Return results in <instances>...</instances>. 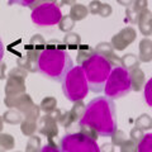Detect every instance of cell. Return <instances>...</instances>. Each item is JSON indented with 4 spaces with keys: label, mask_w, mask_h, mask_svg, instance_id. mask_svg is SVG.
I'll list each match as a JSON object with an SVG mask.
<instances>
[{
    "label": "cell",
    "mask_w": 152,
    "mask_h": 152,
    "mask_svg": "<svg viewBox=\"0 0 152 152\" xmlns=\"http://www.w3.org/2000/svg\"><path fill=\"white\" fill-rule=\"evenodd\" d=\"M136 127L141 128L142 131H148L152 128V118L148 114H141L134 122Z\"/></svg>",
    "instance_id": "cell-23"
},
{
    "label": "cell",
    "mask_w": 152,
    "mask_h": 152,
    "mask_svg": "<svg viewBox=\"0 0 152 152\" xmlns=\"http://www.w3.org/2000/svg\"><path fill=\"white\" fill-rule=\"evenodd\" d=\"M132 90L131 86V76L129 70L123 67L122 65L113 67L110 74H109L105 86H104V93L105 96L113 99H121Z\"/></svg>",
    "instance_id": "cell-5"
},
{
    "label": "cell",
    "mask_w": 152,
    "mask_h": 152,
    "mask_svg": "<svg viewBox=\"0 0 152 152\" xmlns=\"http://www.w3.org/2000/svg\"><path fill=\"white\" fill-rule=\"evenodd\" d=\"M100 7H102V3L99 1V0H91L90 4H89L88 10H89V13H91V14H98L99 10H100Z\"/></svg>",
    "instance_id": "cell-40"
},
{
    "label": "cell",
    "mask_w": 152,
    "mask_h": 152,
    "mask_svg": "<svg viewBox=\"0 0 152 152\" xmlns=\"http://www.w3.org/2000/svg\"><path fill=\"white\" fill-rule=\"evenodd\" d=\"M37 0H8L9 5H20V7H34Z\"/></svg>",
    "instance_id": "cell-36"
},
{
    "label": "cell",
    "mask_w": 152,
    "mask_h": 152,
    "mask_svg": "<svg viewBox=\"0 0 152 152\" xmlns=\"http://www.w3.org/2000/svg\"><path fill=\"white\" fill-rule=\"evenodd\" d=\"M37 122L38 121H32V119H27V118H24L20 123V131H22L23 134L28 136V137L34 134V132L38 129Z\"/></svg>",
    "instance_id": "cell-20"
},
{
    "label": "cell",
    "mask_w": 152,
    "mask_h": 152,
    "mask_svg": "<svg viewBox=\"0 0 152 152\" xmlns=\"http://www.w3.org/2000/svg\"><path fill=\"white\" fill-rule=\"evenodd\" d=\"M138 152H152V133H147L137 143Z\"/></svg>",
    "instance_id": "cell-22"
},
{
    "label": "cell",
    "mask_w": 152,
    "mask_h": 152,
    "mask_svg": "<svg viewBox=\"0 0 152 152\" xmlns=\"http://www.w3.org/2000/svg\"><path fill=\"white\" fill-rule=\"evenodd\" d=\"M113 147H114V145L113 143H105V145H103L102 146V151H114V148H113Z\"/></svg>",
    "instance_id": "cell-42"
},
{
    "label": "cell",
    "mask_w": 152,
    "mask_h": 152,
    "mask_svg": "<svg viewBox=\"0 0 152 152\" xmlns=\"http://www.w3.org/2000/svg\"><path fill=\"white\" fill-rule=\"evenodd\" d=\"M138 12H136L134 9H133L132 5L127 7V10H126V19L128 23H131V24H137V22H138Z\"/></svg>",
    "instance_id": "cell-32"
},
{
    "label": "cell",
    "mask_w": 152,
    "mask_h": 152,
    "mask_svg": "<svg viewBox=\"0 0 152 152\" xmlns=\"http://www.w3.org/2000/svg\"><path fill=\"white\" fill-rule=\"evenodd\" d=\"M4 103L9 108H15L18 110H20L27 119H32V121L39 119V115H41L39 107L33 103L32 98L26 93L15 95V96H5Z\"/></svg>",
    "instance_id": "cell-8"
},
{
    "label": "cell",
    "mask_w": 152,
    "mask_h": 152,
    "mask_svg": "<svg viewBox=\"0 0 152 152\" xmlns=\"http://www.w3.org/2000/svg\"><path fill=\"white\" fill-rule=\"evenodd\" d=\"M112 13H113V9L112 7L109 5V4H102V7H100V10H99V15L103 17V18H108L109 15H112Z\"/></svg>",
    "instance_id": "cell-39"
},
{
    "label": "cell",
    "mask_w": 152,
    "mask_h": 152,
    "mask_svg": "<svg viewBox=\"0 0 152 152\" xmlns=\"http://www.w3.org/2000/svg\"><path fill=\"white\" fill-rule=\"evenodd\" d=\"M80 36L77 33H74V32H67L66 33V36L64 37V43L69 47H76L80 45Z\"/></svg>",
    "instance_id": "cell-30"
},
{
    "label": "cell",
    "mask_w": 152,
    "mask_h": 152,
    "mask_svg": "<svg viewBox=\"0 0 152 152\" xmlns=\"http://www.w3.org/2000/svg\"><path fill=\"white\" fill-rule=\"evenodd\" d=\"M129 76H131V86L133 91H141L142 88H145L146 84V77L145 72L141 69L136 67L129 70Z\"/></svg>",
    "instance_id": "cell-17"
},
{
    "label": "cell",
    "mask_w": 152,
    "mask_h": 152,
    "mask_svg": "<svg viewBox=\"0 0 152 152\" xmlns=\"http://www.w3.org/2000/svg\"><path fill=\"white\" fill-rule=\"evenodd\" d=\"M145 100L147 105L152 108V77L145 84Z\"/></svg>",
    "instance_id": "cell-33"
},
{
    "label": "cell",
    "mask_w": 152,
    "mask_h": 152,
    "mask_svg": "<svg viewBox=\"0 0 152 152\" xmlns=\"http://www.w3.org/2000/svg\"><path fill=\"white\" fill-rule=\"evenodd\" d=\"M26 77H27V71L24 69L18 66V67L10 70L5 85L7 96H15V95L26 93Z\"/></svg>",
    "instance_id": "cell-9"
},
{
    "label": "cell",
    "mask_w": 152,
    "mask_h": 152,
    "mask_svg": "<svg viewBox=\"0 0 152 152\" xmlns=\"http://www.w3.org/2000/svg\"><path fill=\"white\" fill-rule=\"evenodd\" d=\"M129 136H131V138L136 142V143H138V142L142 140V137H143L145 134H143V131H142L141 128L134 127V128H132V129H131Z\"/></svg>",
    "instance_id": "cell-37"
},
{
    "label": "cell",
    "mask_w": 152,
    "mask_h": 152,
    "mask_svg": "<svg viewBox=\"0 0 152 152\" xmlns=\"http://www.w3.org/2000/svg\"><path fill=\"white\" fill-rule=\"evenodd\" d=\"M151 36H152V34H151Z\"/></svg>",
    "instance_id": "cell-46"
},
{
    "label": "cell",
    "mask_w": 152,
    "mask_h": 152,
    "mask_svg": "<svg viewBox=\"0 0 152 152\" xmlns=\"http://www.w3.org/2000/svg\"><path fill=\"white\" fill-rule=\"evenodd\" d=\"M62 18L61 8L57 3L45 1L33 8L31 19L38 27H51L58 24L60 19Z\"/></svg>",
    "instance_id": "cell-6"
},
{
    "label": "cell",
    "mask_w": 152,
    "mask_h": 152,
    "mask_svg": "<svg viewBox=\"0 0 152 152\" xmlns=\"http://www.w3.org/2000/svg\"><path fill=\"white\" fill-rule=\"evenodd\" d=\"M84 110H85V104L83 103V100L74 102V107L71 108L70 112H67V119H66V123L64 126L66 129L70 128L74 123L80 121V118H81L83 114H84Z\"/></svg>",
    "instance_id": "cell-14"
},
{
    "label": "cell",
    "mask_w": 152,
    "mask_h": 152,
    "mask_svg": "<svg viewBox=\"0 0 152 152\" xmlns=\"http://www.w3.org/2000/svg\"><path fill=\"white\" fill-rule=\"evenodd\" d=\"M95 51H93L91 48H89V47L84 46V47H80L79 48V52H77V57H76V61H77L79 66H81L85 61H86L90 56L94 53Z\"/></svg>",
    "instance_id": "cell-28"
},
{
    "label": "cell",
    "mask_w": 152,
    "mask_h": 152,
    "mask_svg": "<svg viewBox=\"0 0 152 152\" xmlns=\"http://www.w3.org/2000/svg\"><path fill=\"white\" fill-rule=\"evenodd\" d=\"M138 60L140 62H151L152 61V41L150 38H143L141 39L138 45Z\"/></svg>",
    "instance_id": "cell-16"
},
{
    "label": "cell",
    "mask_w": 152,
    "mask_h": 152,
    "mask_svg": "<svg viewBox=\"0 0 152 152\" xmlns=\"http://www.w3.org/2000/svg\"><path fill=\"white\" fill-rule=\"evenodd\" d=\"M38 53H39V51H36V50H32V48H31V51L28 50L26 56H23L17 60L18 66L22 69H24L26 71L37 72L38 71V64H37Z\"/></svg>",
    "instance_id": "cell-12"
},
{
    "label": "cell",
    "mask_w": 152,
    "mask_h": 152,
    "mask_svg": "<svg viewBox=\"0 0 152 152\" xmlns=\"http://www.w3.org/2000/svg\"><path fill=\"white\" fill-rule=\"evenodd\" d=\"M3 56H4V46H3L1 39H0V61L3 60Z\"/></svg>",
    "instance_id": "cell-44"
},
{
    "label": "cell",
    "mask_w": 152,
    "mask_h": 152,
    "mask_svg": "<svg viewBox=\"0 0 152 152\" xmlns=\"http://www.w3.org/2000/svg\"><path fill=\"white\" fill-rule=\"evenodd\" d=\"M80 132L96 140L99 136L110 137L117 129V112L113 99L96 96L85 105L83 117L79 121Z\"/></svg>",
    "instance_id": "cell-1"
},
{
    "label": "cell",
    "mask_w": 152,
    "mask_h": 152,
    "mask_svg": "<svg viewBox=\"0 0 152 152\" xmlns=\"http://www.w3.org/2000/svg\"><path fill=\"white\" fill-rule=\"evenodd\" d=\"M89 14V10L88 8L83 5V4H77L75 3L74 5H71V9H70V14L69 15L74 19L75 22H79V20H83V19H85L88 17Z\"/></svg>",
    "instance_id": "cell-19"
},
{
    "label": "cell",
    "mask_w": 152,
    "mask_h": 152,
    "mask_svg": "<svg viewBox=\"0 0 152 152\" xmlns=\"http://www.w3.org/2000/svg\"><path fill=\"white\" fill-rule=\"evenodd\" d=\"M57 107V100L53 98V96H46L43 100L41 102V105H39V109L42 112L45 113H51L52 110H55Z\"/></svg>",
    "instance_id": "cell-26"
},
{
    "label": "cell",
    "mask_w": 152,
    "mask_h": 152,
    "mask_svg": "<svg viewBox=\"0 0 152 152\" xmlns=\"http://www.w3.org/2000/svg\"><path fill=\"white\" fill-rule=\"evenodd\" d=\"M75 27V20L70 15H62V18L58 22V29L65 33L71 32Z\"/></svg>",
    "instance_id": "cell-24"
},
{
    "label": "cell",
    "mask_w": 152,
    "mask_h": 152,
    "mask_svg": "<svg viewBox=\"0 0 152 152\" xmlns=\"http://www.w3.org/2000/svg\"><path fill=\"white\" fill-rule=\"evenodd\" d=\"M61 84L64 95L70 102L84 100L89 93V84L81 66L71 67L64 76Z\"/></svg>",
    "instance_id": "cell-4"
},
{
    "label": "cell",
    "mask_w": 152,
    "mask_h": 152,
    "mask_svg": "<svg viewBox=\"0 0 152 152\" xmlns=\"http://www.w3.org/2000/svg\"><path fill=\"white\" fill-rule=\"evenodd\" d=\"M53 118V119L57 122V124H61V126H65L66 123V119H67V112L64 110V109H55V110H52L51 113H48Z\"/></svg>",
    "instance_id": "cell-29"
},
{
    "label": "cell",
    "mask_w": 152,
    "mask_h": 152,
    "mask_svg": "<svg viewBox=\"0 0 152 152\" xmlns=\"http://www.w3.org/2000/svg\"><path fill=\"white\" fill-rule=\"evenodd\" d=\"M4 128V121H3V117H0V132L3 131Z\"/></svg>",
    "instance_id": "cell-45"
},
{
    "label": "cell",
    "mask_w": 152,
    "mask_h": 152,
    "mask_svg": "<svg viewBox=\"0 0 152 152\" xmlns=\"http://www.w3.org/2000/svg\"><path fill=\"white\" fill-rule=\"evenodd\" d=\"M119 147H121V152H134V151H137V145L132 138H126L119 145Z\"/></svg>",
    "instance_id": "cell-31"
},
{
    "label": "cell",
    "mask_w": 152,
    "mask_h": 152,
    "mask_svg": "<svg viewBox=\"0 0 152 152\" xmlns=\"http://www.w3.org/2000/svg\"><path fill=\"white\" fill-rule=\"evenodd\" d=\"M42 142H41V137L32 134L29 136V140H28V143L26 147V151L27 152H37V151H41L42 148Z\"/></svg>",
    "instance_id": "cell-27"
},
{
    "label": "cell",
    "mask_w": 152,
    "mask_h": 152,
    "mask_svg": "<svg viewBox=\"0 0 152 152\" xmlns=\"http://www.w3.org/2000/svg\"><path fill=\"white\" fill-rule=\"evenodd\" d=\"M121 65L123 67H126L127 70H132V69H136L140 66V60L136 55L127 53L121 58Z\"/></svg>",
    "instance_id": "cell-21"
},
{
    "label": "cell",
    "mask_w": 152,
    "mask_h": 152,
    "mask_svg": "<svg viewBox=\"0 0 152 152\" xmlns=\"http://www.w3.org/2000/svg\"><path fill=\"white\" fill-rule=\"evenodd\" d=\"M0 147L3 150H13L15 147V140L12 134L0 132Z\"/></svg>",
    "instance_id": "cell-25"
},
{
    "label": "cell",
    "mask_w": 152,
    "mask_h": 152,
    "mask_svg": "<svg viewBox=\"0 0 152 152\" xmlns=\"http://www.w3.org/2000/svg\"><path fill=\"white\" fill-rule=\"evenodd\" d=\"M117 3L118 4H121V5H123V7H129V5H132V3H133V0H117Z\"/></svg>",
    "instance_id": "cell-43"
},
{
    "label": "cell",
    "mask_w": 152,
    "mask_h": 152,
    "mask_svg": "<svg viewBox=\"0 0 152 152\" xmlns=\"http://www.w3.org/2000/svg\"><path fill=\"white\" fill-rule=\"evenodd\" d=\"M23 119H24L23 113L15 108H10L3 114V121L8 124H20Z\"/></svg>",
    "instance_id": "cell-18"
},
{
    "label": "cell",
    "mask_w": 152,
    "mask_h": 152,
    "mask_svg": "<svg viewBox=\"0 0 152 152\" xmlns=\"http://www.w3.org/2000/svg\"><path fill=\"white\" fill-rule=\"evenodd\" d=\"M37 64L38 71L45 77L51 79L53 81H62L67 71L74 67L69 52L61 47L52 46L51 42L48 46L39 51Z\"/></svg>",
    "instance_id": "cell-2"
},
{
    "label": "cell",
    "mask_w": 152,
    "mask_h": 152,
    "mask_svg": "<svg viewBox=\"0 0 152 152\" xmlns=\"http://www.w3.org/2000/svg\"><path fill=\"white\" fill-rule=\"evenodd\" d=\"M147 5H148V4H147V0H133V3H132L133 9L138 13L147 9Z\"/></svg>",
    "instance_id": "cell-38"
},
{
    "label": "cell",
    "mask_w": 152,
    "mask_h": 152,
    "mask_svg": "<svg viewBox=\"0 0 152 152\" xmlns=\"http://www.w3.org/2000/svg\"><path fill=\"white\" fill-rule=\"evenodd\" d=\"M110 137H112V143L114 146H119L122 142L126 140V133L123 131H118V128H117L115 132H114Z\"/></svg>",
    "instance_id": "cell-34"
},
{
    "label": "cell",
    "mask_w": 152,
    "mask_h": 152,
    "mask_svg": "<svg viewBox=\"0 0 152 152\" xmlns=\"http://www.w3.org/2000/svg\"><path fill=\"white\" fill-rule=\"evenodd\" d=\"M95 52L105 57L109 62H110L112 66L113 65H117V66L121 65V58L117 57V55L114 53V48L112 47L110 43H108V42H102V43H99L96 47H95Z\"/></svg>",
    "instance_id": "cell-13"
},
{
    "label": "cell",
    "mask_w": 152,
    "mask_h": 152,
    "mask_svg": "<svg viewBox=\"0 0 152 152\" xmlns=\"http://www.w3.org/2000/svg\"><path fill=\"white\" fill-rule=\"evenodd\" d=\"M136 38H137V32L134 28L126 27L112 37L110 45L115 51H123L131 43H133L136 41Z\"/></svg>",
    "instance_id": "cell-10"
},
{
    "label": "cell",
    "mask_w": 152,
    "mask_h": 152,
    "mask_svg": "<svg viewBox=\"0 0 152 152\" xmlns=\"http://www.w3.org/2000/svg\"><path fill=\"white\" fill-rule=\"evenodd\" d=\"M5 70H7V65L1 62L0 61V80H3V79H5Z\"/></svg>",
    "instance_id": "cell-41"
},
{
    "label": "cell",
    "mask_w": 152,
    "mask_h": 152,
    "mask_svg": "<svg viewBox=\"0 0 152 152\" xmlns=\"http://www.w3.org/2000/svg\"><path fill=\"white\" fill-rule=\"evenodd\" d=\"M60 151L62 152H99L100 148L96 140L86 136L83 132L69 133L60 142Z\"/></svg>",
    "instance_id": "cell-7"
},
{
    "label": "cell",
    "mask_w": 152,
    "mask_h": 152,
    "mask_svg": "<svg viewBox=\"0 0 152 152\" xmlns=\"http://www.w3.org/2000/svg\"><path fill=\"white\" fill-rule=\"evenodd\" d=\"M29 45H31V48L32 50H36V51H41L39 48H38V46H45V39L42 38V36H39V34H36L34 37L31 39V42H29Z\"/></svg>",
    "instance_id": "cell-35"
},
{
    "label": "cell",
    "mask_w": 152,
    "mask_h": 152,
    "mask_svg": "<svg viewBox=\"0 0 152 152\" xmlns=\"http://www.w3.org/2000/svg\"><path fill=\"white\" fill-rule=\"evenodd\" d=\"M81 67L86 76L89 89L93 93H100L104 90L107 79L112 71V65L105 57L94 52L81 65Z\"/></svg>",
    "instance_id": "cell-3"
},
{
    "label": "cell",
    "mask_w": 152,
    "mask_h": 152,
    "mask_svg": "<svg viewBox=\"0 0 152 152\" xmlns=\"http://www.w3.org/2000/svg\"><path fill=\"white\" fill-rule=\"evenodd\" d=\"M138 29L143 36L152 34V12L145 9L138 14Z\"/></svg>",
    "instance_id": "cell-15"
},
{
    "label": "cell",
    "mask_w": 152,
    "mask_h": 152,
    "mask_svg": "<svg viewBox=\"0 0 152 152\" xmlns=\"http://www.w3.org/2000/svg\"><path fill=\"white\" fill-rule=\"evenodd\" d=\"M38 129L42 136H46L47 138H56L58 136V127H57V122L52 118L50 114L41 117L38 119Z\"/></svg>",
    "instance_id": "cell-11"
}]
</instances>
